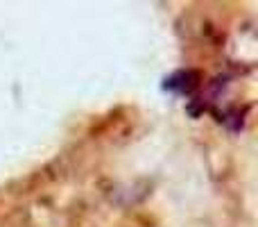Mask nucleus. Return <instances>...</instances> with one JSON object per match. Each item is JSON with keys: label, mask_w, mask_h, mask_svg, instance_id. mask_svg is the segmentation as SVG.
Returning <instances> with one entry per match:
<instances>
[{"label": "nucleus", "mask_w": 258, "mask_h": 227, "mask_svg": "<svg viewBox=\"0 0 258 227\" xmlns=\"http://www.w3.org/2000/svg\"><path fill=\"white\" fill-rule=\"evenodd\" d=\"M197 75L192 71H186V73H177L174 77H170V80H165V86H170V89H177L181 91V94H188V91H192L197 86Z\"/></svg>", "instance_id": "nucleus-1"}]
</instances>
